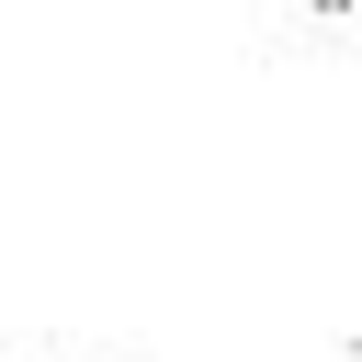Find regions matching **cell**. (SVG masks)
Wrapping results in <instances>:
<instances>
[{
	"instance_id": "6da1fadb",
	"label": "cell",
	"mask_w": 362,
	"mask_h": 362,
	"mask_svg": "<svg viewBox=\"0 0 362 362\" xmlns=\"http://www.w3.org/2000/svg\"><path fill=\"white\" fill-rule=\"evenodd\" d=\"M317 11H362V0H317Z\"/></svg>"
},
{
	"instance_id": "7a4b0ae2",
	"label": "cell",
	"mask_w": 362,
	"mask_h": 362,
	"mask_svg": "<svg viewBox=\"0 0 362 362\" xmlns=\"http://www.w3.org/2000/svg\"><path fill=\"white\" fill-rule=\"evenodd\" d=\"M351 362H362V339H351Z\"/></svg>"
}]
</instances>
